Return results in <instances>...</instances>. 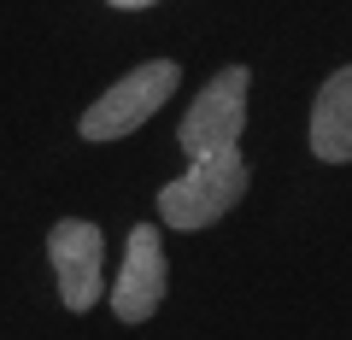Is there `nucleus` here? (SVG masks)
Listing matches in <instances>:
<instances>
[{
  "mask_svg": "<svg viewBox=\"0 0 352 340\" xmlns=\"http://www.w3.org/2000/svg\"><path fill=\"white\" fill-rule=\"evenodd\" d=\"M170 89H176V65L170 59H153V65H141V71H129L118 89H106L100 100L82 112V135L88 141H118V135H129V129H141L164 100H170Z\"/></svg>",
  "mask_w": 352,
  "mask_h": 340,
  "instance_id": "2",
  "label": "nucleus"
},
{
  "mask_svg": "<svg viewBox=\"0 0 352 340\" xmlns=\"http://www.w3.org/2000/svg\"><path fill=\"white\" fill-rule=\"evenodd\" d=\"M241 194H247V159H241V147H223V152L188 159V177L164 182L159 212H164L170 229H206V223H217Z\"/></svg>",
  "mask_w": 352,
  "mask_h": 340,
  "instance_id": "1",
  "label": "nucleus"
},
{
  "mask_svg": "<svg viewBox=\"0 0 352 340\" xmlns=\"http://www.w3.org/2000/svg\"><path fill=\"white\" fill-rule=\"evenodd\" d=\"M311 152L323 164H346L352 159V65L329 76L323 94H317V106H311Z\"/></svg>",
  "mask_w": 352,
  "mask_h": 340,
  "instance_id": "6",
  "label": "nucleus"
},
{
  "mask_svg": "<svg viewBox=\"0 0 352 340\" xmlns=\"http://www.w3.org/2000/svg\"><path fill=\"white\" fill-rule=\"evenodd\" d=\"M112 6H124V12H135V6H153V0H112Z\"/></svg>",
  "mask_w": 352,
  "mask_h": 340,
  "instance_id": "7",
  "label": "nucleus"
},
{
  "mask_svg": "<svg viewBox=\"0 0 352 340\" xmlns=\"http://www.w3.org/2000/svg\"><path fill=\"white\" fill-rule=\"evenodd\" d=\"M164 282H170V270H164L159 229H129V252H124V270H118V288H112L118 323H147L164 305Z\"/></svg>",
  "mask_w": 352,
  "mask_h": 340,
  "instance_id": "5",
  "label": "nucleus"
},
{
  "mask_svg": "<svg viewBox=\"0 0 352 340\" xmlns=\"http://www.w3.org/2000/svg\"><path fill=\"white\" fill-rule=\"evenodd\" d=\"M47 258H53V276H59V299L71 311H88V305L100 299V264H106V240L94 223H65L47 229Z\"/></svg>",
  "mask_w": 352,
  "mask_h": 340,
  "instance_id": "4",
  "label": "nucleus"
},
{
  "mask_svg": "<svg viewBox=\"0 0 352 340\" xmlns=\"http://www.w3.org/2000/svg\"><path fill=\"white\" fill-rule=\"evenodd\" d=\"M241 129H247V71L229 65L206 82V94L188 106L182 117V152L200 159V152H223V147H241Z\"/></svg>",
  "mask_w": 352,
  "mask_h": 340,
  "instance_id": "3",
  "label": "nucleus"
}]
</instances>
